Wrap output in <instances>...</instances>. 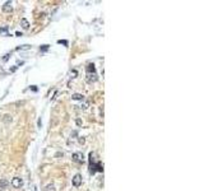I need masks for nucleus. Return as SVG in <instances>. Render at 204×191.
Masks as SVG:
<instances>
[{
    "label": "nucleus",
    "instance_id": "nucleus-7",
    "mask_svg": "<svg viewBox=\"0 0 204 191\" xmlns=\"http://www.w3.org/2000/svg\"><path fill=\"white\" fill-rule=\"evenodd\" d=\"M8 185H9V182L6 181L5 178H1V180H0V189H5V187H8Z\"/></svg>",
    "mask_w": 204,
    "mask_h": 191
},
{
    "label": "nucleus",
    "instance_id": "nucleus-11",
    "mask_svg": "<svg viewBox=\"0 0 204 191\" xmlns=\"http://www.w3.org/2000/svg\"><path fill=\"white\" fill-rule=\"evenodd\" d=\"M47 48H49V47H47V45H45V46H43V47H42V51H46V50H47Z\"/></svg>",
    "mask_w": 204,
    "mask_h": 191
},
{
    "label": "nucleus",
    "instance_id": "nucleus-6",
    "mask_svg": "<svg viewBox=\"0 0 204 191\" xmlns=\"http://www.w3.org/2000/svg\"><path fill=\"white\" fill-rule=\"evenodd\" d=\"M72 98H73L74 101H83V99H84V96H83V94H79V93H75V94L72 96Z\"/></svg>",
    "mask_w": 204,
    "mask_h": 191
},
{
    "label": "nucleus",
    "instance_id": "nucleus-5",
    "mask_svg": "<svg viewBox=\"0 0 204 191\" xmlns=\"http://www.w3.org/2000/svg\"><path fill=\"white\" fill-rule=\"evenodd\" d=\"M20 26H22V28H23V29H28L29 28V22L26 18H23V19L20 20Z\"/></svg>",
    "mask_w": 204,
    "mask_h": 191
},
{
    "label": "nucleus",
    "instance_id": "nucleus-2",
    "mask_svg": "<svg viewBox=\"0 0 204 191\" xmlns=\"http://www.w3.org/2000/svg\"><path fill=\"white\" fill-rule=\"evenodd\" d=\"M3 12H4V13H10V12H12V3H10V1H6V3L3 5Z\"/></svg>",
    "mask_w": 204,
    "mask_h": 191
},
{
    "label": "nucleus",
    "instance_id": "nucleus-10",
    "mask_svg": "<svg viewBox=\"0 0 204 191\" xmlns=\"http://www.w3.org/2000/svg\"><path fill=\"white\" fill-rule=\"evenodd\" d=\"M47 191H55V187H54V186H50V185H49V186H47Z\"/></svg>",
    "mask_w": 204,
    "mask_h": 191
},
{
    "label": "nucleus",
    "instance_id": "nucleus-9",
    "mask_svg": "<svg viewBox=\"0 0 204 191\" xmlns=\"http://www.w3.org/2000/svg\"><path fill=\"white\" fill-rule=\"evenodd\" d=\"M8 31V27H4V28H0V33H6Z\"/></svg>",
    "mask_w": 204,
    "mask_h": 191
},
{
    "label": "nucleus",
    "instance_id": "nucleus-4",
    "mask_svg": "<svg viewBox=\"0 0 204 191\" xmlns=\"http://www.w3.org/2000/svg\"><path fill=\"white\" fill-rule=\"evenodd\" d=\"M73 160H74V162L80 163V162H83V156H82V154H79V153H74L73 154Z\"/></svg>",
    "mask_w": 204,
    "mask_h": 191
},
{
    "label": "nucleus",
    "instance_id": "nucleus-3",
    "mask_svg": "<svg viewBox=\"0 0 204 191\" xmlns=\"http://www.w3.org/2000/svg\"><path fill=\"white\" fill-rule=\"evenodd\" d=\"M12 185L16 187V189H18V187H20V185H22V180L19 178V177H14L13 178V181H12Z\"/></svg>",
    "mask_w": 204,
    "mask_h": 191
},
{
    "label": "nucleus",
    "instance_id": "nucleus-8",
    "mask_svg": "<svg viewBox=\"0 0 204 191\" xmlns=\"http://www.w3.org/2000/svg\"><path fill=\"white\" fill-rule=\"evenodd\" d=\"M3 120H4V122H5V124H9V122L12 121V116H10V115H5Z\"/></svg>",
    "mask_w": 204,
    "mask_h": 191
},
{
    "label": "nucleus",
    "instance_id": "nucleus-1",
    "mask_svg": "<svg viewBox=\"0 0 204 191\" xmlns=\"http://www.w3.org/2000/svg\"><path fill=\"white\" fill-rule=\"evenodd\" d=\"M82 185V176L80 175H75L73 178V186L74 187H79Z\"/></svg>",
    "mask_w": 204,
    "mask_h": 191
}]
</instances>
